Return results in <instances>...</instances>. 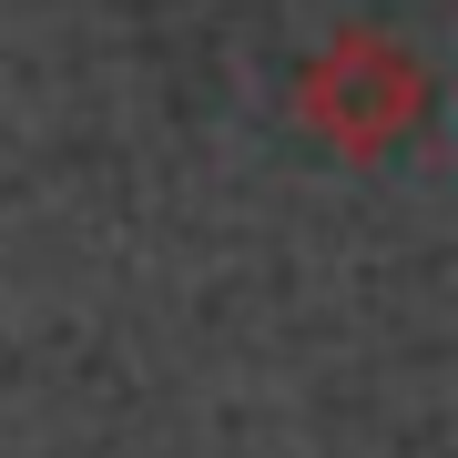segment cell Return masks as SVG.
<instances>
[{"instance_id": "6da1fadb", "label": "cell", "mask_w": 458, "mask_h": 458, "mask_svg": "<svg viewBox=\"0 0 458 458\" xmlns=\"http://www.w3.org/2000/svg\"><path fill=\"white\" fill-rule=\"evenodd\" d=\"M295 113L327 132L346 164H377V153H397L428 123V62L397 31H377V21H346L295 72Z\"/></svg>"}]
</instances>
